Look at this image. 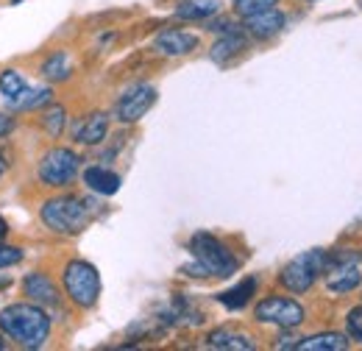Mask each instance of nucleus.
Returning a JSON list of instances; mask_svg holds the SVG:
<instances>
[{"label": "nucleus", "instance_id": "393cba45", "mask_svg": "<svg viewBox=\"0 0 362 351\" xmlns=\"http://www.w3.org/2000/svg\"><path fill=\"white\" fill-rule=\"evenodd\" d=\"M346 335H349L351 340L362 343V304L349 309V315H346Z\"/></svg>", "mask_w": 362, "mask_h": 351}, {"label": "nucleus", "instance_id": "aec40b11", "mask_svg": "<svg viewBox=\"0 0 362 351\" xmlns=\"http://www.w3.org/2000/svg\"><path fill=\"white\" fill-rule=\"evenodd\" d=\"M25 89H28V81H25V76H23L20 70L6 67V70L0 73V95H3V100H6L8 109L25 95Z\"/></svg>", "mask_w": 362, "mask_h": 351}, {"label": "nucleus", "instance_id": "9d476101", "mask_svg": "<svg viewBox=\"0 0 362 351\" xmlns=\"http://www.w3.org/2000/svg\"><path fill=\"white\" fill-rule=\"evenodd\" d=\"M284 25H287V17L276 6L243 20V28H245V34L251 40H273V37H279L284 31Z\"/></svg>", "mask_w": 362, "mask_h": 351}, {"label": "nucleus", "instance_id": "ddd939ff", "mask_svg": "<svg viewBox=\"0 0 362 351\" xmlns=\"http://www.w3.org/2000/svg\"><path fill=\"white\" fill-rule=\"evenodd\" d=\"M206 349H218V351H254L257 343L251 335L240 332V329H228V326H221V329H212L206 335Z\"/></svg>", "mask_w": 362, "mask_h": 351}, {"label": "nucleus", "instance_id": "423d86ee", "mask_svg": "<svg viewBox=\"0 0 362 351\" xmlns=\"http://www.w3.org/2000/svg\"><path fill=\"white\" fill-rule=\"evenodd\" d=\"M326 265H329V251H323V248L304 251V254H298L296 260H290L281 267L279 284L287 293H307L317 279L326 273Z\"/></svg>", "mask_w": 362, "mask_h": 351}, {"label": "nucleus", "instance_id": "7ed1b4c3", "mask_svg": "<svg viewBox=\"0 0 362 351\" xmlns=\"http://www.w3.org/2000/svg\"><path fill=\"white\" fill-rule=\"evenodd\" d=\"M40 220L53 234L76 237L90 223V207L78 195H56V198H47L40 207Z\"/></svg>", "mask_w": 362, "mask_h": 351}, {"label": "nucleus", "instance_id": "20e7f679", "mask_svg": "<svg viewBox=\"0 0 362 351\" xmlns=\"http://www.w3.org/2000/svg\"><path fill=\"white\" fill-rule=\"evenodd\" d=\"M64 296L81 309H92L100 299V273L87 260H70L62 270Z\"/></svg>", "mask_w": 362, "mask_h": 351}, {"label": "nucleus", "instance_id": "2f4dec72", "mask_svg": "<svg viewBox=\"0 0 362 351\" xmlns=\"http://www.w3.org/2000/svg\"><path fill=\"white\" fill-rule=\"evenodd\" d=\"M307 3H317V0H307Z\"/></svg>", "mask_w": 362, "mask_h": 351}, {"label": "nucleus", "instance_id": "a878e982", "mask_svg": "<svg viewBox=\"0 0 362 351\" xmlns=\"http://www.w3.org/2000/svg\"><path fill=\"white\" fill-rule=\"evenodd\" d=\"M23 248L20 246H6V243H0V270L3 267H11V265H20L23 263Z\"/></svg>", "mask_w": 362, "mask_h": 351}, {"label": "nucleus", "instance_id": "2eb2a0df", "mask_svg": "<svg viewBox=\"0 0 362 351\" xmlns=\"http://www.w3.org/2000/svg\"><path fill=\"white\" fill-rule=\"evenodd\" d=\"M243 50H248V34H245V28H243V31H234V34L218 37V42L209 47V59H212L215 64H228V62L237 59Z\"/></svg>", "mask_w": 362, "mask_h": 351}, {"label": "nucleus", "instance_id": "dca6fc26", "mask_svg": "<svg viewBox=\"0 0 362 351\" xmlns=\"http://www.w3.org/2000/svg\"><path fill=\"white\" fill-rule=\"evenodd\" d=\"M40 76L50 81V84H62V81H67L70 76H73V59H70V53L67 50H53V53H47L45 62L40 64Z\"/></svg>", "mask_w": 362, "mask_h": 351}, {"label": "nucleus", "instance_id": "6ab92c4d", "mask_svg": "<svg viewBox=\"0 0 362 351\" xmlns=\"http://www.w3.org/2000/svg\"><path fill=\"white\" fill-rule=\"evenodd\" d=\"M223 0H181L176 6V17L179 20H209L215 14H221Z\"/></svg>", "mask_w": 362, "mask_h": 351}, {"label": "nucleus", "instance_id": "39448f33", "mask_svg": "<svg viewBox=\"0 0 362 351\" xmlns=\"http://www.w3.org/2000/svg\"><path fill=\"white\" fill-rule=\"evenodd\" d=\"M81 173V156L73 151V148H64V145H53L47 148L37 165V178L42 187L50 190H64L70 187Z\"/></svg>", "mask_w": 362, "mask_h": 351}, {"label": "nucleus", "instance_id": "f257e3e1", "mask_svg": "<svg viewBox=\"0 0 362 351\" xmlns=\"http://www.w3.org/2000/svg\"><path fill=\"white\" fill-rule=\"evenodd\" d=\"M50 312L34 301H14L8 307L0 309V332L14 343L17 349L37 351L50 340Z\"/></svg>", "mask_w": 362, "mask_h": 351}, {"label": "nucleus", "instance_id": "412c9836", "mask_svg": "<svg viewBox=\"0 0 362 351\" xmlns=\"http://www.w3.org/2000/svg\"><path fill=\"white\" fill-rule=\"evenodd\" d=\"M53 103V89L50 87H28L25 89V95L8 109V112H42L45 106Z\"/></svg>", "mask_w": 362, "mask_h": 351}, {"label": "nucleus", "instance_id": "7c9ffc66", "mask_svg": "<svg viewBox=\"0 0 362 351\" xmlns=\"http://www.w3.org/2000/svg\"><path fill=\"white\" fill-rule=\"evenodd\" d=\"M6 346H8V338H6V335H3V332H0V351L6 349Z\"/></svg>", "mask_w": 362, "mask_h": 351}, {"label": "nucleus", "instance_id": "5701e85b", "mask_svg": "<svg viewBox=\"0 0 362 351\" xmlns=\"http://www.w3.org/2000/svg\"><path fill=\"white\" fill-rule=\"evenodd\" d=\"M279 0H231V6H234V14L240 17V20H245V17H251V14H259V11H265V8H273Z\"/></svg>", "mask_w": 362, "mask_h": 351}, {"label": "nucleus", "instance_id": "f3484780", "mask_svg": "<svg viewBox=\"0 0 362 351\" xmlns=\"http://www.w3.org/2000/svg\"><path fill=\"white\" fill-rule=\"evenodd\" d=\"M257 287H259L257 276H248V279H243L240 284H234V287H228V290H223V293H218L215 299H218L226 309L237 312V309L248 307V301L257 296Z\"/></svg>", "mask_w": 362, "mask_h": 351}, {"label": "nucleus", "instance_id": "1a4fd4ad", "mask_svg": "<svg viewBox=\"0 0 362 351\" xmlns=\"http://www.w3.org/2000/svg\"><path fill=\"white\" fill-rule=\"evenodd\" d=\"M20 287H23V296H25L28 301L40 304V307H45V309L62 307V290L56 287V282H53L47 273H42V270L25 273L23 282H20Z\"/></svg>", "mask_w": 362, "mask_h": 351}, {"label": "nucleus", "instance_id": "4468645a", "mask_svg": "<svg viewBox=\"0 0 362 351\" xmlns=\"http://www.w3.org/2000/svg\"><path fill=\"white\" fill-rule=\"evenodd\" d=\"M81 178L87 184V190H92L95 195H115L120 190V184H123V178L115 173V171H109L106 165H90V168H84Z\"/></svg>", "mask_w": 362, "mask_h": 351}, {"label": "nucleus", "instance_id": "c756f323", "mask_svg": "<svg viewBox=\"0 0 362 351\" xmlns=\"http://www.w3.org/2000/svg\"><path fill=\"white\" fill-rule=\"evenodd\" d=\"M6 237H8V223H6V218L0 215V243H3Z\"/></svg>", "mask_w": 362, "mask_h": 351}, {"label": "nucleus", "instance_id": "f03ea898", "mask_svg": "<svg viewBox=\"0 0 362 351\" xmlns=\"http://www.w3.org/2000/svg\"><path fill=\"white\" fill-rule=\"evenodd\" d=\"M189 254H192V263L181 265V273L192 276V279H209V276L226 279L231 273H237V267H240V260L231 254L226 243L206 231L192 234Z\"/></svg>", "mask_w": 362, "mask_h": 351}, {"label": "nucleus", "instance_id": "c85d7f7f", "mask_svg": "<svg viewBox=\"0 0 362 351\" xmlns=\"http://www.w3.org/2000/svg\"><path fill=\"white\" fill-rule=\"evenodd\" d=\"M8 165H11V162H8V154H6L3 148H0V178L6 176V171H8Z\"/></svg>", "mask_w": 362, "mask_h": 351}, {"label": "nucleus", "instance_id": "4be33fe9", "mask_svg": "<svg viewBox=\"0 0 362 351\" xmlns=\"http://www.w3.org/2000/svg\"><path fill=\"white\" fill-rule=\"evenodd\" d=\"M40 126L50 139H59L67 129V109L62 103H50L40 112Z\"/></svg>", "mask_w": 362, "mask_h": 351}, {"label": "nucleus", "instance_id": "6e6552de", "mask_svg": "<svg viewBox=\"0 0 362 351\" xmlns=\"http://www.w3.org/2000/svg\"><path fill=\"white\" fill-rule=\"evenodd\" d=\"M156 98H159L156 87H151V84H132L115 103V120H120L123 126H132L136 120H142L153 109Z\"/></svg>", "mask_w": 362, "mask_h": 351}, {"label": "nucleus", "instance_id": "b1692460", "mask_svg": "<svg viewBox=\"0 0 362 351\" xmlns=\"http://www.w3.org/2000/svg\"><path fill=\"white\" fill-rule=\"evenodd\" d=\"M206 31H212V34L223 37V34L243 31V25H237V23H234V20H228V17H221V14H215V17H209V20H206Z\"/></svg>", "mask_w": 362, "mask_h": 351}, {"label": "nucleus", "instance_id": "9b49d317", "mask_svg": "<svg viewBox=\"0 0 362 351\" xmlns=\"http://www.w3.org/2000/svg\"><path fill=\"white\" fill-rule=\"evenodd\" d=\"M195 47H198V37L189 31H179V28H168V31H159L153 37V50L162 56H170V59L187 56Z\"/></svg>", "mask_w": 362, "mask_h": 351}, {"label": "nucleus", "instance_id": "bb28decb", "mask_svg": "<svg viewBox=\"0 0 362 351\" xmlns=\"http://www.w3.org/2000/svg\"><path fill=\"white\" fill-rule=\"evenodd\" d=\"M14 132H17V117H14V112H0V139L11 137Z\"/></svg>", "mask_w": 362, "mask_h": 351}, {"label": "nucleus", "instance_id": "0eeeda50", "mask_svg": "<svg viewBox=\"0 0 362 351\" xmlns=\"http://www.w3.org/2000/svg\"><path fill=\"white\" fill-rule=\"evenodd\" d=\"M304 318H307L304 307L290 296H265L254 307V321L279 326V329H298L304 323Z\"/></svg>", "mask_w": 362, "mask_h": 351}, {"label": "nucleus", "instance_id": "cd10ccee", "mask_svg": "<svg viewBox=\"0 0 362 351\" xmlns=\"http://www.w3.org/2000/svg\"><path fill=\"white\" fill-rule=\"evenodd\" d=\"M281 332H284V335H281V338H279V340L273 343V349H279V351H281V349H296L301 338H296V335H290L293 329H281Z\"/></svg>", "mask_w": 362, "mask_h": 351}, {"label": "nucleus", "instance_id": "f8f14e48", "mask_svg": "<svg viewBox=\"0 0 362 351\" xmlns=\"http://www.w3.org/2000/svg\"><path fill=\"white\" fill-rule=\"evenodd\" d=\"M70 134H73L76 145H87V148L100 145L106 139V134H109V115L106 112H92L87 117H81Z\"/></svg>", "mask_w": 362, "mask_h": 351}, {"label": "nucleus", "instance_id": "473e14b6", "mask_svg": "<svg viewBox=\"0 0 362 351\" xmlns=\"http://www.w3.org/2000/svg\"><path fill=\"white\" fill-rule=\"evenodd\" d=\"M360 3H362V0H360Z\"/></svg>", "mask_w": 362, "mask_h": 351}, {"label": "nucleus", "instance_id": "a211bd4d", "mask_svg": "<svg viewBox=\"0 0 362 351\" xmlns=\"http://www.w3.org/2000/svg\"><path fill=\"white\" fill-rule=\"evenodd\" d=\"M298 351H346L349 349V335L343 332H317L310 338L298 340Z\"/></svg>", "mask_w": 362, "mask_h": 351}]
</instances>
